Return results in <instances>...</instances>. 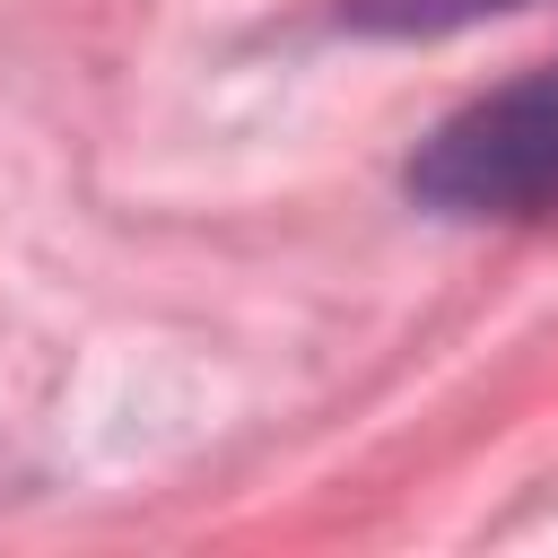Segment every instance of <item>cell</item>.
I'll list each match as a JSON object with an SVG mask.
<instances>
[{
  "label": "cell",
  "mask_w": 558,
  "mask_h": 558,
  "mask_svg": "<svg viewBox=\"0 0 558 558\" xmlns=\"http://www.w3.org/2000/svg\"><path fill=\"white\" fill-rule=\"evenodd\" d=\"M506 9H532V0H340V17L357 35H453V26H480Z\"/></svg>",
  "instance_id": "7a4b0ae2"
},
{
  "label": "cell",
  "mask_w": 558,
  "mask_h": 558,
  "mask_svg": "<svg viewBox=\"0 0 558 558\" xmlns=\"http://www.w3.org/2000/svg\"><path fill=\"white\" fill-rule=\"evenodd\" d=\"M410 201L436 218H541V209H558V61L445 113L410 157Z\"/></svg>",
  "instance_id": "6da1fadb"
}]
</instances>
